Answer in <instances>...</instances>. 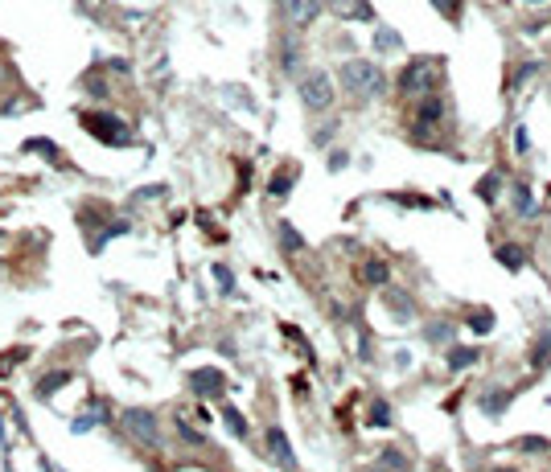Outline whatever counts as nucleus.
<instances>
[{
	"label": "nucleus",
	"mask_w": 551,
	"mask_h": 472,
	"mask_svg": "<svg viewBox=\"0 0 551 472\" xmlns=\"http://www.w3.org/2000/svg\"><path fill=\"white\" fill-rule=\"evenodd\" d=\"M436 86H440V62L436 58H412L399 74V90L412 95V99L436 95Z\"/></svg>",
	"instance_id": "nucleus-1"
},
{
	"label": "nucleus",
	"mask_w": 551,
	"mask_h": 472,
	"mask_svg": "<svg viewBox=\"0 0 551 472\" xmlns=\"http://www.w3.org/2000/svg\"><path fill=\"white\" fill-rule=\"evenodd\" d=\"M342 86L354 95V99H370L383 90V70L374 62H362V58H350L342 62Z\"/></svg>",
	"instance_id": "nucleus-2"
},
{
	"label": "nucleus",
	"mask_w": 551,
	"mask_h": 472,
	"mask_svg": "<svg viewBox=\"0 0 551 472\" xmlns=\"http://www.w3.org/2000/svg\"><path fill=\"white\" fill-rule=\"evenodd\" d=\"M83 128L91 131L95 140L111 144V148H128V144H136L132 128H128L120 115H107V111H87V115H83Z\"/></svg>",
	"instance_id": "nucleus-3"
},
{
	"label": "nucleus",
	"mask_w": 551,
	"mask_h": 472,
	"mask_svg": "<svg viewBox=\"0 0 551 472\" xmlns=\"http://www.w3.org/2000/svg\"><path fill=\"white\" fill-rule=\"evenodd\" d=\"M301 99H305L309 111H325V107L333 103V79L321 74V70L305 74V79H301Z\"/></svg>",
	"instance_id": "nucleus-4"
},
{
	"label": "nucleus",
	"mask_w": 551,
	"mask_h": 472,
	"mask_svg": "<svg viewBox=\"0 0 551 472\" xmlns=\"http://www.w3.org/2000/svg\"><path fill=\"white\" fill-rule=\"evenodd\" d=\"M440 120H445V103H440V95H424L420 107H415V120H412L415 140H428L432 131L440 128Z\"/></svg>",
	"instance_id": "nucleus-5"
},
{
	"label": "nucleus",
	"mask_w": 551,
	"mask_h": 472,
	"mask_svg": "<svg viewBox=\"0 0 551 472\" xmlns=\"http://www.w3.org/2000/svg\"><path fill=\"white\" fill-rule=\"evenodd\" d=\"M124 428H128V435L132 439H140V443H157L161 439V428H157V415L152 411H144V407H132V411H124Z\"/></svg>",
	"instance_id": "nucleus-6"
},
{
	"label": "nucleus",
	"mask_w": 551,
	"mask_h": 472,
	"mask_svg": "<svg viewBox=\"0 0 551 472\" xmlns=\"http://www.w3.org/2000/svg\"><path fill=\"white\" fill-rule=\"evenodd\" d=\"M189 386L198 390L202 398H214V394H223V390H227V378H223V370L202 366V370H193V374H189Z\"/></svg>",
	"instance_id": "nucleus-7"
},
{
	"label": "nucleus",
	"mask_w": 551,
	"mask_h": 472,
	"mask_svg": "<svg viewBox=\"0 0 551 472\" xmlns=\"http://www.w3.org/2000/svg\"><path fill=\"white\" fill-rule=\"evenodd\" d=\"M321 4H325V0H284V13H288V21H292L296 29H305V25H313V21H317Z\"/></svg>",
	"instance_id": "nucleus-8"
},
{
	"label": "nucleus",
	"mask_w": 551,
	"mask_h": 472,
	"mask_svg": "<svg viewBox=\"0 0 551 472\" xmlns=\"http://www.w3.org/2000/svg\"><path fill=\"white\" fill-rule=\"evenodd\" d=\"M268 452H272V460H276L284 472H296V456H292V448H288V435H284L280 428H268Z\"/></svg>",
	"instance_id": "nucleus-9"
},
{
	"label": "nucleus",
	"mask_w": 551,
	"mask_h": 472,
	"mask_svg": "<svg viewBox=\"0 0 551 472\" xmlns=\"http://www.w3.org/2000/svg\"><path fill=\"white\" fill-rule=\"evenodd\" d=\"M333 13H337L342 21H370V17H374L367 0H333Z\"/></svg>",
	"instance_id": "nucleus-10"
},
{
	"label": "nucleus",
	"mask_w": 551,
	"mask_h": 472,
	"mask_svg": "<svg viewBox=\"0 0 551 472\" xmlns=\"http://www.w3.org/2000/svg\"><path fill=\"white\" fill-rule=\"evenodd\" d=\"M70 378H74L70 370H54V374H46V378L38 382V398H54L62 386H70Z\"/></svg>",
	"instance_id": "nucleus-11"
},
{
	"label": "nucleus",
	"mask_w": 551,
	"mask_h": 472,
	"mask_svg": "<svg viewBox=\"0 0 551 472\" xmlns=\"http://www.w3.org/2000/svg\"><path fill=\"white\" fill-rule=\"evenodd\" d=\"M506 402H510V394H506V390H498V386H490L486 394H481V411H486V415H502Z\"/></svg>",
	"instance_id": "nucleus-12"
},
{
	"label": "nucleus",
	"mask_w": 551,
	"mask_h": 472,
	"mask_svg": "<svg viewBox=\"0 0 551 472\" xmlns=\"http://www.w3.org/2000/svg\"><path fill=\"white\" fill-rule=\"evenodd\" d=\"M473 361H477V349H465V345L449 349V370H469Z\"/></svg>",
	"instance_id": "nucleus-13"
},
{
	"label": "nucleus",
	"mask_w": 551,
	"mask_h": 472,
	"mask_svg": "<svg viewBox=\"0 0 551 472\" xmlns=\"http://www.w3.org/2000/svg\"><path fill=\"white\" fill-rule=\"evenodd\" d=\"M292 181H296V172H292V169H280V172L272 177V181H268V193H272V197H288Z\"/></svg>",
	"instance_id": "nucleus-14"
},
{
	"label": "nucleus",
	"mask_w": 551,
	"mask_h": 472,
	"mask_svg": "<svg viewBox=\"0 0 551 472\" xmlns=\"http://www.w3.org/2000/svg\"><path fill=\"white\" fill-rule=\"evenodd\" d=\"M531 366H535V370H548V366H551V333H543V337L535 341V353H531Z\"/></svg>",
	"instance_id": "nucleus-15"
},
{
	"label": "nucleus",
	"mask_w": 551,
	"mask_h": 472,
	"mask_svg": "<svg viewBox=\"0 0 551 472\" xmlns=\"http://www.w3.org/2000/svg\"><path fill=\"white\" fill-rule=\"evenodd\" d=\"M510 202H514L518 214H535V197H531L527 185H514V189H510Z\"/></svg>",
	"instance_id": "nucleus-16"
},
{
	"label": "nucleus",
	"mask_w": 551,
	"mask_h": 472,
	"mask_svg": "<svg viewBox=\"0 0 551 472\" xmlns=\"http://www.w3.org/2000/svg\"><path fill=\"white\" fill-rule=\"evenodd\" d=\"M95 423H103V407H99V411H95V407H91V411H83V415L70 423V431H74V435H87Z\"/></svg>",
	"instance_id": "nucleus-17"
},
{
	"label": "nucleus",
	"mask_w": 551,
	"mask_h": 472,
	"mask_svg": "<svg viewBox=\"0 0 551 472\" xmlns=\"http://www.w3.org/2000/svg\"><path fill=\"white\" fill-rule=\"evenodd\" d=\"M498 263L510 267V271H518V267L527 263V251H522V247H498Z\"/></svg>",
	"instance_id": "nucleus-18"
},
{
	"label": "nucleus",
	"mask_w": 551,
	"mask_h": 472,
	"mask_svg": "<svg viewBox=\"0 0 551 472\" xmlns=\"http://www.w3.org/2000/svg\"><path fill=\"white\" fill-rule=\"evenodd\" d=\"M374 49H378V54L399 49V33H395V29H374Z\"/></svg>",
	"instance_id": "nucleus-19"
},
{
	"label": "nucleus",
	"mask_w": 551,
	"mask_h": 472,
	"mask_svg": "<svg viewBox=\"0 0 551 472\" xmlns=\"http://www.w3.org/2000/svg\"><path fill=\"white\" fill-rule=\"evenodd\" d=\"M280 243H284V251H301L305 247V238L292 230V222H280Z\"/></svg>",
	"instance_id": "nucleus-20"
},
{
	"label": "nucleus",
	"mask_w": 551,
	"mask_h": 472,
	"mask_svg": "<svg viewBox=\"0 0 551 472\" xmlns=\"http://www.w3.org/2000/svg\"><path fill=\"white\" fill-rule=\"evenodd\" d=\"M25 357H29V349H25V345H17V349L0 353V378H4V374H8V370L17 366V361H25Z\"/></svg>",
	"instance_id": "nucleus-21"
},
{
	"label": "nucleus",
	"mask_w": 551,
	"mask_h": 472,
	"mask_svg": "<svg viewBox=\"0 0 551 472\" xmlns=\"http://www.w3.org/2000/svg\"><path fill=\"white\" fill-rule=\"evenodd\" d=\"M25 152H42V156H49L54 165L62 161V152H58V148H54L49 140H25Z\"/></svg>",
	"instance_id": "nucleus-22"
},
{
	"label": "nucleus",
	"mask_w": 551,
	"mask_h": 472,
	"mask_svg": "<svg viewBox=\"0 0 551 472\" xmlns=\"http://www.w3.org/2000/svg\"><path fill=\"white\" fill-rule=\"evenodd\" d=\"M362 275H367L370 284H387V275H391V271H387V263H378V259H370L367 267H362Z\"/></svg>",
	"instance_id": "nucleus-23"
},
{
	"label": "nucleus",
	"mask_w": 551,
	"mask_h": 472,
	"mask_svg": "<svg viewBox=\"0 0 551 472\" xmlns=\"http://www.w3.org/2000/svg\"><path fill=\"white\" fill-rule=\"evenodd\" d=\"M469 329H473V333H490V329H494V312L481 308L477 316H469Z\"/></svg>",
	"instance_id": "nucleus-24"
},
{
	"label": "nucleus",
	"mask_w": 551,
	"mask_h": 472,
	"mask_svg": "<svg viewBox=\"0 0 551 472\" xmlns=\"http://www.w3.org/2000/svg\"><path fill=\"white\" fill-rule=\"evenodd\" d=\"M370 428H391V407L387 402H374L370 407Z\"/></svg>",
	"instance_id": "nucleus-25"
},
{
	"label": "nucleus",
	"mask_w": 551,
	"mask_h": 472,
	"mask_svg": "<svg viewBox=\"0 0 551 472\" xmlns=\"http://www.w3.org/2000/svg\"><path fill=\"white\" fill-rule=\"evenodd\" d=\"M223 419H227V428L234 431V435H247V423H243V415H239L234 407H223Z\"/></svg>",
	"instance_id": "nucleus-26"
},
{
	"label": "nucleus",
	"mask_w": 551,
	"mask_h": 472,
	"mask_svg": "<svg viewBox=\"0 0 551 472\" xmlns=\"http://www.w3.org/2000/svg\"><path fill=\"white\" fill-rule=\"evenodd\" d=\"M383 469H391V472H404V469H408V460H404V452H395V448H387V452H383Z\"/></svg>",
	"instance_id": "nucleus-27"
},
{
	"label": "nucleus",
	"mask_w": 551,
	"mask_h": 472,
	"mask_svg": "<svg viewBox=\"0 0 551 472\" xmlns=\"http://www.w3.org/2000/svg\"><path fill=\"white\" fill-rule=\"evenodd\" d=\"M477 197H481V202H494V197H498V177H486V181L477 185Z\"/></svg>",
	"instance_id": "nucleus-28"
},
{
	"label": "nucleus",
	"mask_w": 551,
	"mask_h": 472,
	"mask_svg": "<svg viewBox=\"0 0 551 472\" xmlns=\"http://www.w3.org/2000/svg\"><path fill=\"white\" fill-rule=\"evenodd\" d=\"M518 448H522V452H548L551 443L548 439H539V435H527V439H518Z\"/></svg>",
	"instance_id": "nucleus-29"
},
{
	"label": "nucleus",
	"mask_w": 551,
	"mask_h": 472,
	"mask_svg": "<svg viewBox=\"0 0 551 472\" xmlns=\"http://www.w3.org/2000/svg\"><path fill=\"white\" fill-rule=\"evenodd\" d=\"M214 279L223 284V292H234V275H230V271H227V267H223V263L214 267Z\"/></svg>",
	"instance_id": "nucleus-30"
},
{
	"label": "nucleus",
	"mask_w": 551,
	"mask_h": 472,
	"mask_svg": "<svg viewBox=\"0 0 551 472\" xmlns=\"http://www.w3.org/2000/svg\"><path fill=\"white\" fill-rule=\"evenodd\" d=\"M428 341H432V345L453 341V329H449V325H440V329H428Z\"/></svg>",
	"instance_id": "nucleus-31"
},
{
	"label": "nucleus",
	"mask_w": 551,
	"mask_h": 472,
	"mask_svg": "<svg viewBox=\"0 0 551 472\" xmlns=\"http://www.w3.org/2000/svg\"><path fill=\"white\" fill-rule=\"evenodd\" d=\"M432 4H436V8H440V13H445L449 21H453V17L461 13V0H432Z\"/></svg>",
	"instance_id": "nucleus-32"
},
{
	"label": "nucleus",
	"mask_w": 551,
	"mask_h": 472,
	"mask_svg": "<svg viewBox=\"0 0 551 472\" xmlns=\"http://www.w3.org/2000/svg\"><path fill=\"white\" fill-rule=\"evenodd\" d=\"M177 431H182V439H189V443H202V431H193L189 423H177Z\"/></svg>",
	"instance_id": "nucleus-33"
},
{
	"label": "nucleus",
	"mask_w": 551,
	"mask_h": 472,
	"mask_svg": "<svg viewBox=\"0 0 551 472\" xmlns=\"http://www.w3.org/2000/svg\"><path fill=\"white\" fill-rule=\"evenodd\" d=\"M494 472H514V469H494Z\"/></svg>",
	"instance_id": "nucleus-34"
}]
</instances>
